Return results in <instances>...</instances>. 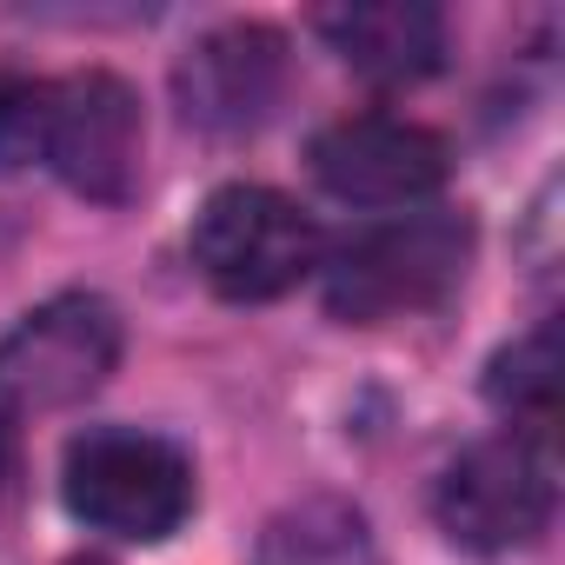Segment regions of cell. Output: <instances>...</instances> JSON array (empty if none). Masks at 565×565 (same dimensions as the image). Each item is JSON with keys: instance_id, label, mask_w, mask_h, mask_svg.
<instances>
[{"instance_id": "13", "label": "cell", "mask_w": 565, "mask_h": 565, "mask_svg": "<svg viewBox=\"0 0 565 565\" xmlns=\"http://www.w3.org/2000/svg\"><path fill=\"white\" fill-rule=\"evenodd\" d=\"M67 565H107V558H94V552H81V558H67Z\"/></svg>"}, {"instance_id": "9", "label": "cell", "mask_w": 565, "mask_h": 565, "mask_svg": "<svg viewBox=\"0 0 565 565\" xmlns=\"http://www.w3.org/2000/svg\"><path fill=\"white\" fill-rule=\"evenodd\" d=\"M320 41L380 87H413L446 61V14L426 0H347L313 14Z\"/></svg>"}, {"instance_id": "3", "label": "cell", "mask_w": 565, "mask_h": 565, "mask_svg": "<svg viewBox=\"0 0 565 565\" xmlns=\"http://www.w3.org/2000/svg\"><path fill=\"white\" fill-rule=\"evenodd\" d=\"M193 266L220 300H279L320 266V226L279 186L233 180L193 213Z\"/></svg>"}, {"instance_id": "1", "label": "cell", "mask_w": 565, "mask_h": 565, "mask_svg": "<svg viewBox=\"0 0 565 565\" xmlns=\"http://www.w3.org/2000/svg\"><path fill=\"white\" fill-rule=\"evenodd\" d=\"M472 266V220L459 206H406L327 259V313L347 327H386L433 313L459 294V279Z\"/></svg>"}, {"instance_id": "8", "label": "cell", "mask_w": 565, "mask_h": 565, "mask_svg": "<svg viewBox=\"0 0 565 565\" xmlns=\"http://www.w3.org/2000/svg\"><path fill=\"white\" fill-rule=\"evenodd\" d=\"M173 100L186 127L239 140L273 120V107L287 100V34L266 21H226L206 28L180 67H173Z\"/></svg>"}, {"instance_id": "2", "label": "cell", "mask_w": 565, "mask_h": 565, "mask_svg": "<svg viewBox=\"0 0 565 565\" xmlns=\"http://www.w3.org/2000/svg\"><path fill=\"white\" fill-rule=\"evenodd\" d=\"M61 499L81 525L127 539V545H160L186 525L200 486L193 459L140 426H87L67 439L61 459Z\"/></svg>"}, {"instance_id": "5", "label": "cell", "mask_w": 565, "mask_h": 565, "mask_svg": "<svg viewBox=\"0 0 565 565\" xmlns=\"http://www.w3.org/2000/svg\"><path fill=\"white\" fill-rule=\"evenodd\" d=\"M439 532L466 552H519L539 545L552 512H558V472H552V446L519 439V433H492L479 446H466L433 492Z\"/></svg>"}, {"instance_id": "11", "label": "cell", "mask_w": 565, "mask_h": 565, "mask_svg": "<svg viewBox=\"0 0 565 565\" xmlns=\"http://www.w3.org/2000/svg\"><path fill=\"white\" fill-rule=\"evenodd\" d=\"M47 87L54 81L0 67V173H21L47 153Z\"/></svg>"}, {"instance_id": "7", "label": "cell", "mask_w": 565, "mask_h": 565, "mask_svg": "<svg viewBox=\"0 0 565 565\" xmlns=\"http://www.w3.org/2000/svg\"><path fill=\"white\" fill-rule=\"evenodd\" d=\"M446 173H452L446 134L399 114H347L313 134V180L347 206L406 213L426 206L446 186Z\"/></svg>"}, {"instance_id": "12", "label": "cell", "mask_w": 565, "mask_h": 565, "mask_svg": "<svg viewBox=\"0 0 565 565\" xmlns=\"http://www.w3.org/2000/svg\"><path fill=\"white\" fill-rule=\"evenodd\" d=\"M14 472H21V433H14V413L0 406V492L14 486Z\"/></svg>"}, {"instance_id": "10", "label": "cell", "mask_w": 565, "mask_h": 565, "mask_svg": "<svg viewBox=\"0 0 565 565\" xmlns=\"http://www.w3.org/2000/svg\"><path fill=\"white\" fill-rule=\"evenodd\" d=\"M486 399L499 406L505 433L552 446V426H558V333L532 327L525 340L499 347L492 366H486Z\"/></svg>"}, {"instance_id": "4", "label": "cell", "mask_w": 565, "mask_h": 565, "mask_svg": "<svg viewBox=\"0 0 565 565\" xmlns=\"http://www.w3.org/2000/svg\"><path fill=\"white\" fill-rule=\"evenodd\" d=\"M120 313L100 294H54L21 313L0 340V406L21 413H67L107 386L120 366Z\"/></svg>"}, {"instance_id": "6", "label": "cell", "mask_w": 565, "mask_h": 565, "mask_svg": "<svg viewBox=\"0 0 565 565\" xmlns=\"http://www.w3.org/2000/svg\"><path fill=\"white\" fill-rule=\"evenodd\" d=\"M140 153H147V120L140 94L114 67H81L47 87V167L100 206H127L140 193Z\"/></svg>"}]
</instances>
